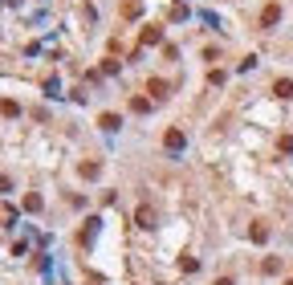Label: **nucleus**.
<instances>
[{
    "label": "nucleus",
    "instance_id": "f03ea898",
    "mask_svg": "<svg viewBox=\"0 0 293 285\" xmlns=\"http://www.w3.org/2000/svg\"><path fill=\"white\" fill-rule=\"evenodd\" d=\"M277 21H281V5H269L265 13H260V29H273Z\"/></svg>",
    "mask_w": 293,
    "mask_h": 285
},
{
    "label": "nucleus",
    "instance_id": "f8f14e48",
    "mask_svg": "<svg viewBox=\"0 0 293 285\" xmlns=\"http://www.w3.org/2000/svg\"><path fill=\"white\" fill-rule=\"evenodd\" d=\"M8 187H12V183H8V179H4V175H0V192H8Z\"/></svg>",
    "mask_w": 293,
    "mask_h": 285
},
{
    "label": "nucleus",
    "instance_id": "20e7f679",
    "mask_svg": "<svg viewBox=\"0 0 293 285\" xmlns=\"http://www.w3.org/2000/svg\"><path fill=\"white\" fill-rule=\"evenodd\" d=\"M273 94H277V98H293V82H289V78H277Z\"/></svg>",
    "mask_w": 293,
    "mask_h": 285
},
{
    "label": "nucleus",
    "instance_id": "0eeeda50",
    "mask_svg": "<svg viewBox=\"0 0 293 285\" xmlns=\"http://www.w3.org/2000/svg\"><path fill=\"white\" fill-rule=\"evenodd\" d=\"M252 240L265 244V240H269V228H265V224H252Z\"/></svg>",
    "mask_w": 293,
    "mask_h": 285
},
{
    "label": "nucleus",
    "instance_id": "1a4fd4ad",
    "mask_svg": "<svg viewBox=\"0 0 293 285\" xmlns=\"http://www.w3.org/2000/svg\"><path fill=\"white\" fill-rule=\"evenodd\" d=\"M0 110H4V114H8V118H16V114H20V106H16V102H12V98H4V102H0Z\"/></svg>",
    "mask_w": 293,
    "mask_h": 285
},
{
    "label": "nucleus",
    "instance_id": "9d476101",
    "mask_svg": "<svg viewBox=\"0 0 293 285\" xmlns=\"http://www.w3.org/2000/svg\"><path fill=\"white\" fill-rule=\"evenodd\" d=\"M24 208L28 212H41V196H24Z\"/></svg>",
    "mask_w": 293,
    "mask_h": 285
},
{
    "label": "nucleus",
    "instance_id": "39448f33",
    "mask_svg": "<svg viewBox=\"0 0 293 285\" xmlns=\"http://www.w3.org/2000/svg\"><path fill=\"white\" fill-rule=\"evenodd\" d=\"M98 126H102V131H118V126H122V122H118V118H114V114H102V118H98Z\"/></svg>",
    "mask_w": 293,
    "mask_h": 285
},
{
    "label": "nucleus",
    "instance_id": "6e6552de",
    "mask_svg": "<svg viewBox=\"0 0 293 285\" xmlns=\"http://www.w3.org/2000/svg\"><path fill=\"white\" fill-rule=\"evenodd\" d=\"M146 90H151V94H159V98H163V94H167V82H163V78H151V86H146Z\"/></svg>",
    "mask_w": 293,
    "mask_h": 285
},
{
    "label": "nucleus",
    "instance_id": "f257e3e1",
    "mask_svg": "<svg viewBox=\"0 0 293 285\" xmlns=\"http://www.w3.org/2000/svg\"><path fill=\"white\" fill-rule=\"evenodd\" d=\"M163 147H167V151H184V131H180V126H167Z\"/></svg>",
    "mask_w": 293,
    "mask_h": 285
},
{
    "label": "nucleus",
    "instance_id": "7ed1b4c3",
    "mask_svg": "<svg viewBox=\"0 0 293 285\" xmlns=\"http://www.w3.org/2000/svg\"><path fill=\"white\" fill-rule=\"evenodd\" d=\"M159 41H163V29H159V25L142 29V37H138V45H159Z\"/></svg>",
    "mask_w": 293,
    "mask_h": 285
},
{
    "label": "nucleus",
    "instance_id": "9b49d317",
    "mask_svg": "<svg viewBox=\"0 0 293 285\" xmlns=\"http://www.w3.org/2000/svg\"><path fill=\"white\" fill-rule=\"evenodd\" d=\"M281 151H285V155H293V135H285V139H281Z\"/></svg>",
    "mask_w": 293,
    "mask_h": 285
},
{
    "label": "nucleus",
    "instance_id": "423d86ee",
    "mask_svg": "<svg viewBox=\"0 0 293 285\" xmlns=\"http://www.w3.org/2000/svg\"><path fill=\"white\" fill-rule=\"evenodd\" d=\"M138 224L151 228V224H155V212H151V208H138Z\"/></svg>",
    "mask_w": 293,
    "mask_h": 285
}]
</instances>
